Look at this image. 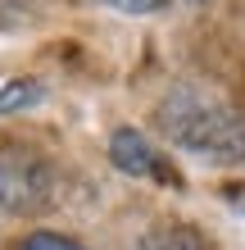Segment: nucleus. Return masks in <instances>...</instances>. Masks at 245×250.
I'll use <instances>...</instances> for the list:
<instances>
[{
	"instance_id": "20e7f679",
	"label": "nucleus",
	"mask_w": 245,
	"mask_h": 250,
	"mask_svg": "<svg viewBox=\"0 0 245 250\" xmlns=\"http://www.w3.org/2000/svg\"><path fill=\"white\" fill-rule=\"evenodd\" d=\"M41 96H46V91H41L37 78H5V82H0V114L27 109V105H37Z\"/></svg>"
},
{
	"instance_id": "7ed1b4c3",
	"label": "nucleus",
	"mask_w": 245,
	"mask_h": 250,
	"mask_svg": "<svg viewBox=\"0 0 245 250\" xmlns=\"http://www.w3.org/2000/svg\"><path fill=\"white\" fill-rule=\"evenodd\" d=\"M109 159H113V168H118V173H132V178H150V173H159L150 141L141 137L136 127H118V132H113Z\"/></svg>"
},
{
	"instance_id": "423d86ee",
	"label": "nucleus",
	"mask_w": 245,
	"mask_h": 250,
	"mask_svg": "<svg viewBox=\"0 0 245 250\" xmlns=\"http://www.w3.org/2000/svg\"><path fill=\"white\" fill-rule=\"evenodd\" d=\"M14 250H86V246L73 241V237H64V232H27Z\"/></svg>"
},
{
	"instance_id": "f03ea898",
	"label": "nucleus",
	"mask_w": 245,
	"mask_h": 250,
	"mask_svg": "<svg viewBox=\"0 0 245 250\" xmlns=\"http://www.w3.org/2000/svg\"><path fill=\"white\" fill-rule=\"evenodd\" d=\"M32 168H37L32 159H5V164H0V205H5V209H37V205H41L46 178L27 182Z\"/></svg>"
},
{
	"instance_id": "f257e3e1",
	"label": "nucleus",
	"mask_w": 245,
	"mask_h": 250,
	"mask_svg": "<svg viewBox=\"0 0 245 250\" xmlns=\"http://www.w3.org/2000/svg\"><path fill=\"white\" fill-rule=\"evenodd\" d=\"M159 127L182 150L205 155L213 164H241L245 159V123L218 96L200 91V86H177V91L164 96Z\"/></svg>"
},
{
	"instance_id": "39448f33",
	"label": "nucleus",
	"mask_w": 245,
	"mask_h": 250,
	"mask_svg": "<svg viewBox=\"0 0 245 250\" xmlns=\"http://www.w3.org/2000/svg\"><path fill=\"white\" fill-rule=\"evenodd\" d=\"M141 250H205V246H200V237L191 228H159V232L146 237Z\"/></svg>"
},
{
	"instance_id": "0eeeda50",
	"label": "nucleus",
	"mask_w": 245,
	"mask_h": 250,
	"mask_svg": "<svg viewBox=\"0 0 245 250\" xmlns=\"http://www.w3.org/2000/svg\"><path fill=\"white\" fill-rule=\"evenodd\" d=\"M105 5H109V9H118V14H136V19H141V14L164 9L168 0H105Z\"/></svg>"
},
{
	"instance_id": "6e6552de",
	"label": "nucleus",
	"mask_w": 245,
	"mask_h": 250,
	"mask_svg": "<svg viewBox=\"0 0 245 250\" xmlns=\"http://www.w3.org/2000/svg\"><path fill=\"white\" fill-rule=\"evenodd\" d=\"M182 5H205V0H182Z\"/></svg>"
}]
</instances>
